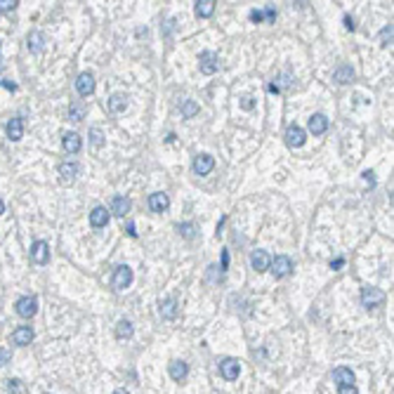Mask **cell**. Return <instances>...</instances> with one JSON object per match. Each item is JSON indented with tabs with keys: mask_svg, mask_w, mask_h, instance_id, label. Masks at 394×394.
Returning a JSON list of instances; mask_svg holds the SVG:
<instances>
[{
	"mask_svg": "<svg viewBox=\"0 0 394 394\" xmlns=\"http://www.w3.org/2000/svg\"><path fill=\"white\" fill-rule=\"evenodd\" d=\"M83 114H85V109H83V104H80V102H76V104H71V107H69V118H71V120H76V123H78V120H83Z\"/></svg>",
	"mask_w": 394,
	"mask_h": 394,
	"instance_id": "obj_30",
	"label": "cell"
},
{
	"mask_svg": "<svg viewBox=\"0 0 394 394\" xmlns=\"http://www.w3.org/2000/svg\"><path fill=\"white\" fill-rule=\"evenodd\" d=\"M215 12V0H198L196 2V14L198 17H210Z\"/></svg>",
	"mask_w": 394,
	"mask_h": 394,
	"instance_id": "obj_26",
	"label": "cell"
},
{
	"mask_svg": "<svg viewBox=\"0 0 394 394\" xmlns=\"http://www.w3.org/2000/svg\"><path fill=\"white\" fill-rule=\"evenodd\" d=\"M342 265H345V260H342V257H335V260H330V269H340Z\"/></svg>",
	"mask_w": 394,
	"mask_h": 394,
	"instance_id": "obj_39",
	"label": "cell"
},
{
	"mask_svg": "<svg viewBox=\"0 0 394 394\" xmlns=\"http://www.w3.org/2000/svg\"><path fill=\"white\" fill-rule=\"evenodd\" d=\"M2 213H5V203L0 201V215H2Z\"/></svg>",
	"mask_w": 394,
	"mask_h": 394,
	"instance_id": "obj_46",
	"label": "cell"
},
{
	"mask_svg": "<svg viewBox=\"0 0 394 394\" xmlns=\"http://www.w3.org/2000/svg\"><path fill=\"white\" fill-rule=\"evenodd\" d=\"M149 208L154 210V213H163V210H168L170 208V198H168V194H151L149 196Z\"/></svg>",
	"mask_w": 394,
	"mask_h": 394,
	"instance_id": "obj_12",
	"label": "cell"
},
{
	"mask_svg": "<svg viewBox=\"0 0 394 394\" xmlns=\"http://www.w3.org/2000/svg\"><path fill=\"white\" fill-rule=\"evenodd\" d=\"M31 260L36 265H45L50 260V245L45 243V241H36L31 245Z\"/></svg>",
	"mask_w": 394,
	"mask_h": 394,
	"instance_id": "obj_9",
	"label": "cell"
},
{
	"mask_svg": "<svg viewBox=\"0 0 394 394\" xmlns=\"http://www.w3.org/2000/svg\"><path fill=\"white\" fill-rule=\"evenodd\" d=\"M33 340V330L31 326H19V328L12 333V342L14 345H19V347H26V345H31Z\"/></svg>",
	"mask_w": 394,
	"mask_h": 394,
	"instance_id": "obj_13",
	"label": "cell"
},
{
	"mask_svg": "<svg viewBox=\"0 0 394 394\" xmlns=\"http://www.w3.org/2000/svg\"><path fill=\"white\" fill-rule=\"evenodd\" d=\"M29 50L31 52H43L45 50V33H40V31H31L29 33Z\"/></svg>",
	"mask_w": 394,
	"mask_h": 394,
	"instance_id": "obj_20",
	"label": "cell"
},
{
	"mask_svg": "<svg viewBox=\"0 0 394 394\" xmlns=\"http://www.w3.org/2000/svg\"><path fill=\"white\" fill-rule=\"evenodd\" d=\"M361 302L363 307H380L385 302V293L380 290V288H373V286H366L361 288Z\"/></svg>",
	"mask_w": 394,
	"mask_h": 394,
	"instance_id": "obj_1",
	"label": "cell"
},
{
	"mask_svg": "<svg viewBox=\"0 0 394 394\" xmlns=\"http://www.w3.org/2000/svg\"><path fill=\"white\" fill-rule=\"evenodd\" d=\"M36 312H38V300H36V298L26 295V298L17 300V314H19L22 319H31Z\"/></svg>",
	"mask_w": 394,
	"mask_h": 394,
	"instance_id": "obj_5",
	"label": "cell"
},
{
	"mask_svg": "<svg viewBox=\"0 0 394 394\" xmlns=\"http://www.w3.org/2000/svg\"><path fill=\"white\" fill-rule=\"evenodd\" d=\"M19 2L17 0H0V10H14Z\"/></svg>",
	"mask_w": 394,
	"mask_h": 394,
	"instance_id": "obj_34",
	"label": "cell"
},
{
	"mask_svg": "<svg viewBox=\"0 0 394 394\" xmlns=\"http://www.w3.org/2000/svg\"><path fill=\"white\" fill-rule=\"evenodd\" d=\"M160 316L163 319H175L177 316V300L175 298H168V300H160Z\"/></svg>",
	"mask_w": 394,
	"mask_h": 394,
	"instance_id": "obj_18",
	"label": "cell"
},
{
	"mask_svg": "<svg viewBox=\"0 0 394 394\" xmlns=\"http://www.w3.org/2000/svg\"><path fill=\"white\" fill-rule=\"evenodd\" d=\"M177 232H180L184 238H189L192 241L194 236H196V224H192V222H187V224H177Z\"/></svg>",
	"mask_w": 394,
	"mask_h": 394,
	"instance_id": "obj_31",
	"label": "cell"
},
{
	"mask_svg": "<svg viewBox=\"0 0 394 394\" xmlns=\"http://www.w3.org/2000/svg\"><path fill=\"white\" fill-rule=\"evenodd\" d=\"M363 180H366V182H371V184L375 182V180H373V172H371V170H366V172H363Z\"/></svg>",
	"mask_w": 394,
	"mask_h": 394,
	"instance_id": "obj_44",
	"label": "cell"
},
{
	"mask_svg": "<svg viewBox=\"0 0 394 394\" xmlns=\"http://www.w3.org/2000/svg\"><path fill=\"white\" fill-rule=\"evenodd\" d=\"M90 144H92L95 149H102V147H104V135H102V130L99 128L90 130Z\"/></svg>",
	"mask_w": 394,
	"mask_h": 394,
	"instance_id": "obj_29",
	"label": "cell"
},
{
	"mask_svg": "<svg viewBox=\"0 0 394 394\" xmlns=\"http://www.w3.org/2000/svg\"><path fill=\"white\" fill-rule=\"evenodd\" d=\"M305 139H307V132L300 128V125H288L286 130V144L290 149H298L305 144Z\"/></svg>",
	"mask_w": 394,
	"mask_h": 394,
	"instance_id": "obj_4",
	"label": "cell"
},
{
	"mask_svg": "<svg viewBox=\"0 0 394 394\" xmlns=\"http://www.w3.org/2000/svg\"><path fill=\"white\" fill-rule=\"evenodd\" d=\"M114 394H128V392H125V390H116V392H114Z\"/></svg>",
	"mask_w": 394,
	"mask_h": 394,
	"instance_id": "obj_47",
	"label": "cell"
},
{
	"mask_svg": "<svg viewBox=\"0 0 394 394\" xmlns=\"http://www.w3.org/2000/svg\"><path fill=\"white\" fill-rule=\"evenodd\" d=\"M345 29H347V31H354V29H356V24H354L352 17H345Z\"/></svg>",
	"mask_w": 394,
	"mask_h": 394,
	"instance_id": "obj_40",
	"label": "cell"
},
{
	"mask_svg": "<svg viewBox=\"0 0 394 394\" xmlns=\"http://www.w3.org/2000/svg\"><path fill=\"white\" fill-rule=\"evenodd\" d=\"M7 392H10V394H22L19 380H7Z\"/></svg>",
	"mask_w": 394,
	"mask_h": 394,
	"instance_id": "obj_33",
	"label": "cell"
},
{
	"mask_svg": "<svg viewBox=\"0 0 394 394\" xmlns=\"http://www.w3.org/2000/svg\"><path fill=\"white\" fill-rule=\"evenodd\" d=\"M24 135V123L22 118H12L10 123H7V137L12 139V142H19Z\"/></svg>",
	"mask_w": 394,
	"mask_h": 394,
	"instance_id": "obj_22",
	"label": "cell"
},
{
	"mask_svg": "<svg viewBox=\"0 0 394 394\" xmlns=\"http://www.w3.org/2000/svg\"><path fill=\"white\" fill-rule=\"evenodd\" d=\"M269 262H272V260H269V255H267L265 250H255V253L250 255V265H253L255 272H267V269H269Z\"/></svg>",
	"mask_w": 394,
	"mask_h": 394,
	"instance_id": "obj_17",
	"label": "cell"
},
{
	"mask_svg": "<svg viewBox=\"0 0 394 394\" xmlns=\"http://www.w3.org/2000/svg\"><path fill=\"white\" fill-rule=\"evenodd\" d=\"M132 335V323L130 321H118V326H116V338H120V340H125V338H130Z\"/></svg>",
	"mask_w": 394,
	"mask_h": 394,
	"instance_id": "obj_27",
	"label": "cell"
},
{
	"mask_svg": "<svg viewBox=\"0 0 394 394\" xmlns=\"http://www.w3.org/2000/svg\"><path fill=\"white\" fill-rule=\"evenodd\" d=\"M76 90H78V95L80 97H87L95 92V76L85 71V74L78 76V80H76Z\"/></svg>",
	"mask_w": 394,
	"mask_h": 394,
	"instance_id": "obj_7",
	"label": "cell"
},
{
	"mask_svg": "<svg viewBox=\"0 0 394 394\" xmlns=\"http://www.w3.org/2000/svg\"><path fill=\"white\" fill-rule=\"evenodd\" d=\"M114 288L116 290H123V288H128L130 283H132V269H130L128 265H120L116 269V274H114Z\"/></svg>",
	"mask_w": 394,
	"mask_h": 394,
	"instance_id": "obj_6",
	"label": "cell"
},
{
	"mask_svg": "<svg viewBox=\"0 0 394 394\" xmlns=\"http://www.w3.org/2000/svg\"><path fill=\"white\" fill-rule=\"evenodd\" d=\"M0 69H2V64H0Z\"/></svg>",
	"mask_w": 394,
	"mask_h": 394,
	"instance_id": "obj_48",
	"label": "cell"
},
{
	"mask_svg": "<svg viewBox=\"0 0 394 394\" xmlns=\"http://www.w3.org/2000/svg\"><path fill=\"white\" fill-rule=\"evenodd\" d=\"M262 12H265L267 22H274V19H276V10H274V7H267V10H262Z\"/></svg>",
	"mask_w": 394,
	"mask_h": 394,
	"instance_id": "obj_37",
	"label": "cell"
},
{
	"mask_svg": "<svg viewBox=\"0 0 394 394\" xmlns=\"http://www.w3.org/2000/svg\"><path fill=\"white\" fill-rule=\"evenodd\" d=\"M328 130V118L323 116V114H314V116L309 118V132L312 135H323Z\"/></svg>",
	"mask_w": 394,
	"mask_h": 394,
	"instance_id": "obj_14",
	"label": "cell"
},
{
	"mask_svg": "<svg viewBox=\"0 0 394 394\" xmlns=\"http://www.w3.org/2000/svg\"><path fill=\"white\" fill-rule=\"evenodd\" d=\"M241 107H243L245 111H250V109L255 107V102H253V97H243V99H241Z\"/></svg>",
	"mask_w": 394,
	"mask_h": 394,
	"instance_id": "obj_36",
	"label": "cell"
},
{
	"mask_svg": "<svg viewBox=\"0 0 394 394\" xmlns=\"http://www.w3.org/2000/svg\"><path fill=\"white\" fill-rule=\"evenodd\" d=\"M229 267V250H222V272Z\"/></svg>",
	"mask_w": 394,
	"mask_h": 394,
	"instance_id": "obj_42",
	"label": "cell"
},
{
	"mask_svg": "<svg viewBox=\"0 0 394 394\" xmlns=\"http://www.w3.org/2000/svg\"><path fill=\"white\" fill-rule=\"evenodd\" d=\"M338 392L340 394H359L356 392V387H338Z\"/></svg>",
	"mask_w": 394,
	"mask_h": 394,
	"instance_id": "obj_41",
	"label": "cell"
},
{
	"mask_svg": "<svg viewBox=\"0 0 394 394\" xmlns=\"http://www.w3.org/2000/svg\"><path fill=\"white\" fill-rule=\"evenodd\" d=\"M198 64H201V71L203 74H215L217 71V66H220V59H217V54L215 52H201V57H198Z\"/></svg>",
	"mask_w": 394,
	"mask_h": 394,
	"instance_id": "obj_10",
	"label": "cell"
},
{
	"mask_svg": "<svg viewBox=\"0 0 394 394\" xmlns=\"http://www.w3.org/2000/svg\"><path fill=\"white\" fill-rule=\"evenodd\" d=\"M213 168H215V158L210 154H198V156L194 158V172H196V175H208Z\"/></svg>",
	"mask_w": 394,
	"mask_h": 394,
	"instance_id": "obj_8",
	"label": "cell"
},
{
	"mask_svg": "<svg viewBox=\"0 0 394 394\" xmlns=\"http://www.w3.org/2000/svg\"><path fill=\"white\" fill-rule=\"evenodd\" d=\"M128 236H132V238H137V232H135V224H132V222L128 224Z\"/></svg>",
	"mask_w": 394,
	"mask_h": 394,
	"instance_id": "obj_43",
	"label": "cell"
},
{
	"mask_svg": "<svg viewBox=\"0 0 394 394\" xmlns=\"http://www.w3.org/2000/svg\"><path fill=\"white\" fill-rule=\"evenodd\" d=\"M380 45H385V47H387V45H392V24H390V26H385L383 31H380Z\"/></svg>",
	"mask_w": 394,
	"mask_h": 394,
	"instance_id": "obj_32",
	"label": "cell"
},
{
	"mask_svg": "<svg viewBox=\"0 0 394 394\" xmlns=\"http://www.w3.org/2000/svg\"><path fill=\"white\" fill-rule=\"evenodd\" d=\"M90 224H92L95 229H102V227H107V224H109V213H107V208L97 205L95 210L90 213Z\"/></svg>",
	"mask_w": 394,
	"mask_h": 394,
	"instance_id": "obj_16",
	"label": "cell"
},
{
	"mask_svg": "<svg viewBox=\"0 0 394 394\" xmlns=\"http://www.w3.org/2000/svg\"><path fill=\"white\" fill-rule=\"evenodd\" d=\"M269 265H272V274L276 278H286L288 274L293 272V260L288 255H276Z\"/></svg>",
	"mask_w": 394,
	"mask_h": 394,
	"instance_id": "obj_2",
	"label": "cell"
},
{
	"mask_svg": "<svg viewBox=\"0 0 394 394\" xmlns=\"http://www.w3.org/2000/svg\"><path fill=\"white\" fill-rule=\"evenodd\" d=\"M238 371H241V361H238V359L227 356V359L220 361V373H222L224 380H236V378H238Z\"/></svg>",
	"mask_w": 394,
	"mask_h": 394,
	"instance_id": "obj_3",
	"label": "cell"
},
{
	"mask_svg": "<svg viewBox=\"0 0 394 394\" xmlns=\"http://www.w3.org/2000/svg\"><path fill=\"white\" fill-rule=\"evenodd\" d=\"M78 175V163H62L59 165V182L62 184H71Z\"/></svg>",
	"mask_w": 394,
	"mask_h": 394,
	"instance_id": "obj_15",
	"label": "cell"
},
{
	"mask_svg": "<svg viewBox=\"0 0 394 394\" xmlns=\"http://www.w3.org/2000/svg\"><path fill=\"white\" fill-rule=\"evenodd\" d=\"M109 109H111L114 114H123V111L128 109V97L125 95H111V99H109Z\"/></svg>",
	"mask_w": 394,
	"mask_h": 394,
	"instance_id": "obj_24",
	"label": "cell"
},
{
	"mask_svg": "<svg viewBox=\"0 0 394 394\" xmlns=\"http://www.w3.org/2000/svg\"><path fill=\"white\" fill-rule=\"evenodd\" d=\"M7 361H10V354H7L5 347H0V366H5Z\"/></svg>",
	"mask_w": 394,
	"mask_h": 394,
	"instance_id": "obj_38",
	"label": "cell"
},
{
	"mask_svg": "<svg viewBox=\"0 0 394 394\" xmlns=\"http://www.w3.org/2000/svg\"><path fill=\"white\" fill-rule=\"evenodd\" d=\"M187 373H189V366H187L184 361H172V363H170V375H172V380L182 383V380L187 378Z\"/></svg>",
	"mask_w": 394,
	"mask_h": 394,
	"instance_id": "obj_23",
	"label": "cell"
},
{
	"mask_svg": "<svg viewBox=\"0 0 394 394\" xmlns=\"http://www.w3.org/2000/svg\"><path fill=\"white\" fill-rule=\"evenodd\" d=\"M111 213L118 215V217H123L125 213H130V201L125 196H114V198H111Z\"/></svg>",
	"mask_w": 394,
	"mask_h": 394,
	"instance_id": "obj_19",
	"label": "cell"
},
{
	"mask_svg": "<svg viewBox=\"0 0 394 394\" xmlns=\"http://www.w3.org/2000/svg\"><path fill=\"white\" fill-rule=\"evenodd\" d=\"M196 114H198V104L192 102V99H187V102L182 104V116H184V118H194Z\"/></svg>",
	"mask_w": 394,
	"mask_h": 394,
	"instance_id": "obj_28",
	"label": "cell"
},
{
	"mask_svg": "<svg viewBox=\"0 0 394 394\" xmlns=\"http://www.w3.org/2000/svg\"><path fill=\"white\" fill-rule=\"evenodd\" d=\"M250 19H253L255 24H260L262 19H265V12H262V10H253V12H250Z\"/></svg>",
	"mask_w": 394,
	"mask_h": 394,
	"instance_id": "obj_35",
	"label": "cell"
},
{
	"mask_svg": "<svg viewBox=\"0 0 394 394\" xmlns=\"http://www.w3.org/2000/svg\"><path fill=\"white\" fill-rule=\"evenodd\" d=\"M62 144H64V149L69 154H78L80 151V135L78 132H66L64 139H62Z\"/></svg>",
	"mask_w": 394,
	"mask_h": 394,
	"instance_id": "obj_21",
	"label": "cell"
},
{
	"mask_svg": "<svg viewBox=\"0 0 394 394\" xmlns=\"http://www.w3.org/2000/svg\"><path fill=\"white\" fill-rule=\"evenodd\" d=\"M333 78H335L338 83H350V80H354V71H352V66H338Z\"/></svg>",
	"mask_w": 394,
	"mask_h": 394,
	"instance_id": "obj_25",
	"label": "cell"
},
{
	"mask_svg": "<svg viewBox=\"0 0 394 394\" xmlns=\"http://www.w3.org/2000/svg\"><path fill=\"white\" fill-rule=\"evenodd\" d=\"M333 380H335L338 387H354V373H352L350 368L340 366V368L333 371Z\"/></svg>",
	"mask_w": 394,
	"mask_h": 394,
	"instance_id": "obj_11",
	"label": "cell"
},
{
	"mask_svg": "<svg viewBox=\"0 0 394 394\" xmlns=\"http://www.w3.org/2000/svg\"><path fill=\"white\" fill-rule=\"evenodd\" d=\"M2 87H7V90H17V85L10 83V80H2Z\"/></svg>",
	"mask_w": 394,
	"mask_h": 394,
	"instance_id": "obj_45",
	"label": "cell"
}]
</instances>
